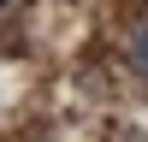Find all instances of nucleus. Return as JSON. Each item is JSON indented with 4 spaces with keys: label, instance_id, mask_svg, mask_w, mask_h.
<instances>
[{
    "label": "nucleus",
    "instance_id": "1",
    "mask_svg": "<svg viewBox=\"0 0 148 142\" xmlns=\"http://www.w3.org/2000/svg\"><path fill=\"white\" fill-rule=\"evenodd\" d=\"M130 65H136L142 77H148V18L136 24V36H130Z\"/></svg>",
    "mask_w": 148,
    "mask_h": 142
},
{
    "label": "nucleus",
    "instance_id": "2",
    "mask_svg": "<svg viewBox=\"0 0 148 142\" xmlns=\"http://www.w3.org/2000/svg\"><path fill=\"white\" fill-rule=\"evenodd\" d=\"M125 142H148V130H130V136H125Z\"/></svg>",
    "mask_w": 148,
    "mask_h": 142
}]
</instances>
